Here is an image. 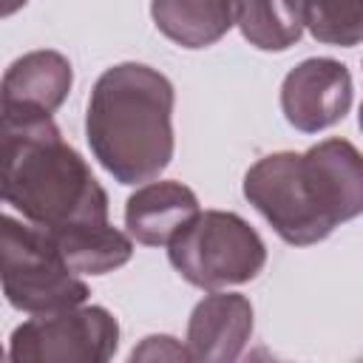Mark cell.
Here are the masks:
<instances>
[{
  "mask_svg": "<svg viewBox=\"0 0 363 363\" xmlns=\"http://www.w3.org/2000/svg\"><path fill=\"white\" fill-rule=\"evenodd\" d=\"M3 199L45 230L108 221L105 190L43 111H3Z\"/></svg>",
  "mask_w": 363,
  "mask_h": 363,
  "instance_id": "1",
  "label": "cell"
},
{
  "mask_svg": "<svg viewBox=\"0 0 363 363\" xmlns=\"http://www.w3.org/2000/svg\"><path fill=\"white\" fill-rule=\"evenodd\" d=\"M170 113L173 85L164 74L139 62L113 65L88 99V145L116 182H150L173 156Z\"/></svg>",
  "mask_w": 363,
  "mask_h": 363,
  "instance_id": "2",
  "label": "cell"
},
{
  "mask_svg": "<svg viewBox=\"0 0 363 363\" xmlns=\"http://www.w3.org/2000/svg\"><path fill=\"white\" fill-rule=\"evenodd\" d=\"M170 264L201 289H221L255 278L267 261L264 241L235 213H199L167 244Z\"/></svg>",
  "mask_w": 363,
  "mask_h": 363,
  "instance_id": "3",
  "label": "cell"
},
{
  "mask_svg": "<svg viewBox=\"0 0 363 363\" xmlns=\"http://www.w3.org/2000/svg\"><path fill=\"white\" fill-rule=\"evenodd\" d=\"M3 292L23 312H57L79 306L88 286L65 264L62 252L43 227H28L3 216Z\"/></svg>",
  "mask_w": 363,
  "mask_h": 363,
  "instance_id": "4",
  "label": "cell"
},
{
  "mask_svg": "<svg viewBox=\"0 0 363 363\" xmlns=\"http://www.w3.org/2000/svg\"><path fill=\"white\" fill-rule=\"evenodd\" d=\"M244 196L289 244H315L337 227L303 153H272L255 162L244 176Z\"/></svg>",
  "mask_w": 363,
  "mask_h": 363,
  "instance_id": "5",
  "label": "cell"
},
{
  "mask_svg": "<svg viewBox=\"0 0 363 363\" xmlns=\"http://www.w3.org/2000/svg\"><path fill=\"white\" fill-rule=\"evenodd\" d=\"M119 326L102 306H68L40 312L14 329L9 357L14 363L37 360H108L116 352Z\"/></svg>",
  "mask_w": 363,
  "mask_h": 363,
  "instance_id": "6",
  "label": "cell"
},
{
  "mask_svg": "<svg viewBox=\"0 0 363 363\" xmlns=\"http://www.w3.org/2000/svg\"><path fill=\"white\" fill-rule=\"evenodd\" d=\"M352 105V77L329 57L303 60L281 85V108L289 125L303 133L323 130L346 116Z\"/></svg>",
  "mask_w": 363,
  "mask_h": 363,
  "instance_id": "7",
  "label": "cell"
},
{
  "mask_svg": "<svg viewBox=\"0 0 363 363\" xmlns=\"http://www.w3.org/2000/svg\"><path fill=\"white\" fill-rule=\"evenodd\" d=\"M252 332V306L244 295H207L190 315L187 352L193 360H235Z\"/></svg>",
  "mask_w": 363,
  "mask_h": 363,
  "instance_id": "8",
  "label": "cell"
},
{
  "mask_svg": "<svg viewBox=\"0 0 363 363\" xmlns=\"http://www.w3.org/2000/svg\"><path fill=\"white\" fill-rule=\"evenodd\" d=\"M199 216V199L179 182H150L139 187L125 207L128 233L147 247L170 244Z\"/></svg>",
  "mask_w": 363,
  "mask_h": 363,
  "instance_id": "9",
  "label": "cell"
},
{
  "mask_svg": "<svg viewBox=\"0 0 363 363\" xmlns=\"http://www.w3.org/2000/svg\"><path fill=\"white\" fill-rule=\"evenodd\" d=\"M306 162L335 224L363 213V153L346 139H326L309 147Z\"/></svg>",
  "mask_w": 363,
  "mask_h": 363,
  "instance_id": "10",
  "label": "cell"
},
{
  "mask_svg": "<svg viewBox=\"0 0 363 363\" xmlns=\"http://www.w3.org/2000/svg\"><path fill=\"white\" fill-rule=\"evenodd\" d=\"M71 88V65L57 51H31L3 77V111L54 113Z\"/></svg>",
  "mask_w": 363,
  "mask_h": 363,
  "instance_id": "11",
  "label": "cell"
},
{
  "mask_svg": "<svg viewBox=\"0 0 363 363\" xmlns=\"http://www.w3.org/2000/svg\"><path fill=\"white\" fill-rule=\"evenodd\" d=\"M241 0H153L156 28L184 48H204L221 40L238 17Z\"/></svg>",
  "mask_w": 363,
  "mask_h": 363,
  "instance_id": "12",
  "label": "cell"
},
{
  "mask_svg": "<svg viewBox=\"0 0 363 363\" xmlns=\"http://www.w3.org/2000/svg\"><path fill=\"white\" fill-rule=\"evenodd\" d=\"M45 230V227H43ZM57 250L62 252L65 264L74 272H108L122 267L133 247L130 238L119 230H113L108 221L99 224H74V227H60V230H45Z\"/></svg>",
  "mask_w": 363,
  "mask_h": 363,
  "instance_id": "13",
  "label": "cell"
},
{
  "mask_svg": "<svg viewBox=\"0 0 363 363\" xmlns=\"http://www.w3.org/2000/svg\"><path fill=\"white\" fill-rule=\"evenodd\" d=\"M235 23L255 48L284 51L306 26V0H241Z\"/></svg>",
  "mask_w": 363,
  "mask_h": 363,
  "instance_id": "14",
  "label": "cell"
},
{
  "mask_svg": "<svg viewBox=\"0 0 363 363\" xmlns=\"http://www.w3.org/2000/svg\"><path fill=\"white\" fill-rule=\"evenodd\" d=\"M306 28L329 45L363 40V0H306Z\"/></svg>",
  "mask_w": 363,
  "mask_h": 363,
  "instance_id": "15",
  "label": "cell"
},
{
  "mask_svg": "<svg viewBox=\"0 0 363 363\" xmlns=\"http://www.w3.org/2000/svg\"><path fill=\"white\" fill-rule=\"evenodd\" d=\"M162 343H164V337H147L142 349H133V360H136V357H156V354L162 357V354H164V352H162ZM170 354H173V357H190V352H184V349H179V346L170 349Z\"/></svg>",
  "mask_w": 363,
  "mask_h": 363,
  "instance_id": "16",
  "label": "cell"
},
{
  "mask_svg": "<svg viewBox=\"0 0 363 363\" xmlns=\"http://www.w3.org/2000/svg\"><path fill=\"white\" fill-rule=\"evenodd\" d=\"M23 3H26V0H3V14H11V11H17Z\"/></svg>",
  "mask_w": 363,
  "mask_h": 363,
  "instance_id": "17",
  "label": "cell"
},
{
  "mask_svg": "<svg viewBox=\"0 0 363 363\" xmlns=\"http://www.w3.org/2000/svg\"><path fill=\"white\" fill-rule=\"evenodd\" d=\"M360 128H363V105H360Z\"/></svg>",
  "mask_w": 363,
  "mask_h": 363,
  "instance_id": "18",
  "label": "cell"
}]
</instances>
